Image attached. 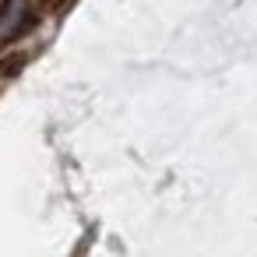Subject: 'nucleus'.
I'll use <instances>...</instances> for the list:
<instances>
[{
    "label": "nucleus",
    "mask_w": 257,
    "mask_h": 257,
    "mask_svg": "<svg viewBox=\"0 0 257 257\" xmlns=\"http://www.w3.org/2000/svg\"><path fill=\"white\" fill-rule=\"evenodd\" d=\"M32 25V0H4L0 8V46L15 43Z\"/></svg>",
    "instance_id": "f257e3e1"
}]
</instances>
